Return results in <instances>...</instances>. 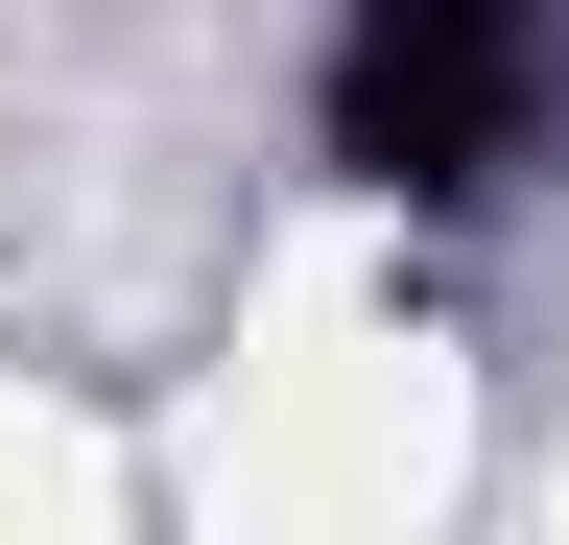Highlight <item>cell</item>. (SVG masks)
<instances>
[{"mask_svg": "<svg viewBox=\"0 0 569 545\" xmlns=\"http://www.w3.org/2000/svg\"><path fill=\"white\" fill-rule=\"evenodd\" d=\"M332 166L380 214H475L569 119V0H332Z\"/></svg>", "mask_w": 569, "mask_h": 545, "instance_id": "cell-1", "label": "cell"}]
</instances>
